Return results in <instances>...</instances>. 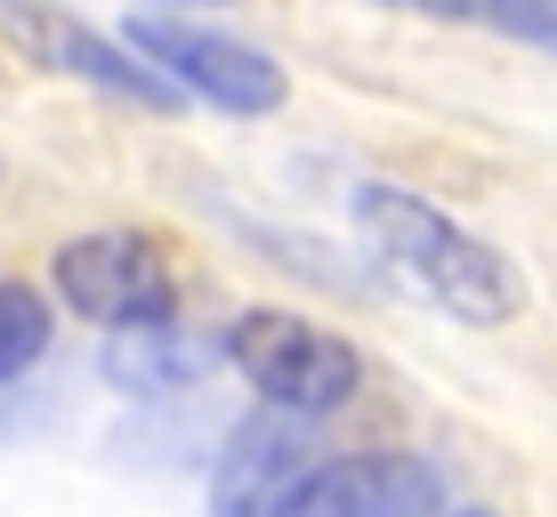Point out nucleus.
Here are the masks:
<instances>
[{
  "label": "nucleus",
  "instance_id": "nucleus-1",
  "mask_svg": "<svg viewBox=\"0 0 557 517\" xmlns=\"http://www.w3.org/2000/svg\"><path fill=\"white\" fill-rule=\"evenodd\" d=\"M356 235L412 299L445 308L453 323H517L525 316V275L493 243H476L469 226H453L445 210L405 195V186H363Z\"/></svg>",
  "mask_w": 557,
  "mask_h": 517
},
{
  "label": "nucleus",
  "instance_id": "nucleus-2",
  "mask_svg": "<svg viewBox=\"0 0 557 517\" xmlns=\"http://www.w3.org/2000/svg\"><path fill=\"white\" fill-rule=\"evenodd\" d=\"M226 356L243 364V380H251L267 405H275V413H299V420L339 413V405L363 389V356L348 348V340L323 332V323H307V316H283V308L235 316Z\"/></svg>",
  "mask_w": 557,
  "mask_h": 517
},
{
  "label": "nucleus",
  "instance_id": "nucleus-3",
  "mask_svg": "<svg viewBox=\"0 0 557 517\" xmlns=\"http://www.w3.org/2000/svg\"><path fill=\"white\" fill-rule=\"evenodd\" d=\"M129 49L162 82L195 89L219 113H275L292 98V82H283V65L267 49L235 41V33H210V25H186V16H129Z\"/></svg>",
  "mask_w": 557,
  "mask_h": 517
},
{
  "label": "nucleus",
  "instance_id": "nucleus-4",
  "mask_svg": "<svg viewBox=\"0 0 557 517\" xmlns=\"http://www.w3.org/2000/svg\"><path fill=\"white\" fill-rule=\"evenodd\" d=\"M57 292H65L73 316L106 323V332H146V323H178V275L129 226H106V235H82L57 251Z\"/></svg>",
  "mask_w": 557,
  "mask_h": 517
},
{
  "label": "nucleus",
  "instance_id": "nucleus-5",
  "mask_svg": "<svg viewBox=\"0 0 557 517\" xmlns=\"http://www.w3.org/2000/svg\"><path fill=\"white\" fill-rule=\"evenodd\" d=\"M315 469V445H307L299 413H275L267 405L259 420H243L226 436L219 469H210V517H283L292 485Z\"/></svg>",
  "mask_w": 557,
  "mask_h": 517
},
{
  "label": "nucleus",
  "instance_id": "nucleus-6",
  "mask_svg": "<svg viewBox=\"0 0 557 517\" xmlns=\"http://www.w3.org/2000/svg\"><path fill=\"white\" fill-rule=\"evenodd\" d=\"M436 477L396 453H363V461H315L292 485L283 517H429Z\"/></svg>",
  "mask_w": 557,
  "mask_h": 517
},
{
  "label": "nucleus",
  "instance_id": "nucleus-7",
  "mask_svg": "<svg viewBox=\"0 0 557 517\" xmlns=\"http://www.w3.org/2000/svg\"><path fill=\"white\" fill-rule=\"evenodd\" d=\"M9 25H16V41L41 57V65H65V73H82V82H98V89H113V98H129V106H170L178 98V82H162L146 57L113 49L106 33L73 25V16L41 9V0H9Z\"/></svg>",
  "mask_w": 557,
  "mask_h": 517
},
{
  "label": "nucleus",
  "instance_id": "nucleus-8",
  "mask_svg": "<svg viewBox=\"0 0 557 517\" xmlns=\"http://www.w3.org/2000/svg\"><path fill=\"white\" fill-rule=\"evenodd\" d=\"M202 364H210V348L178 340L170 323H146V332H113V340H106V372L122 380V389H138V396L178 389V380H195Z\"/></svg>",
  "mask_w": 557,
  "mask_h": 517
},
{
  "label": "nucleus",
  "instance_id": "nucleus-9",
  "mask_svg": "<svg viewBox=\"0 0 557 517\" xmlns=\"http://www.w3.org/2000/svg\"><path fill=\"white\" fill-rule=\"evenodd\" d=\"M380 9L436 16V25H485V33H509V41L557 49V0H380Z\"/></svg>",
  "mask_w": 557,
  "mask_h": 517
},
{
  "label": "nucleus",
  "instance_id": "nucleus-10",
  "mask_svg": "<svg viewBox=\"0 0 557 517\" xmlns=\"http://www.w3.org/2000/svg\"><path fill=\"white\" fill-rule=\"evenodd\" d=\"M49 348V299L33 283H0V380L33 372Z\"/></svg>",
  "mask_w": 557,
  "mask_h": 517
},
{
  "label": "nucleus",
  "instance_id": "nucleus-11",
  "mask_svg": "<svg viewBox=\"0 0 557 517\" xmlns=\"http://www.w3.org/2000/svg\"><path fill=\"white\" fill-rule=\"evenodd\" d=\"M453 517H493V509H453Z\"/></svg>",
  "mask_w": 557,
  "mask_h": 517
}]
</instances>
